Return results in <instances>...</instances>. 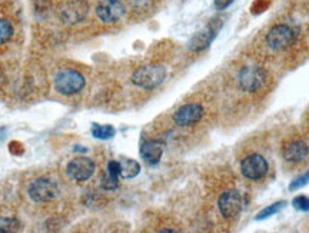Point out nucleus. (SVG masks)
Wrapping results in <instances>:
<instances>
[{
    "mask_svg": "<svg viewBox=\"0 0 309 233\" xmlns=\"http://www.w3.org/2000/svg\"><path fill=\"white\" fill-rule=\"evenodd\" d=\"M115 128L111 126V125H97V123H93L92 125V135H93L96 139H102L108 140L115 136Z\"/></svg>",
    "mask_w": 309,
    "mask_h": 233,
    "instance_id": "nucleus-19",
    "label": "nucleus"
},
{
    "mask_svg": "<svg viewBox=\"0 0 309 233\" xmlns=\"http://www.w3.org/2000/svg\"><path fill=\"white\" fill-rule=\"evenodd\" d=\"M87 0H62L57 5V18L65 26H76L89 16Z\"/></svg>",
    "mask_w": 309,
    "mask_h": 233,
    "instance_id": "nucleus-3",
    "label": "nucleus"
},
{
    "mask_svg": "<svg viewBox=\"0 0 309 233\" xmlns=\"http://www.w3.org/2000/svg\"><path fill=\"white\" fill-rule=\"evenodd\" d=\"M239 170L245 179H248L251 182H259L268 176L269 163H268V159L263 155L252 152V153L242 158L241 163H239Z\"/></svg>",
    "mask_w": 309,
    "mask_h": 233,
    "instance_id": "nucleus-5",
    "label": "nucleus"
},
{
    "mask_svg": "<svg viewBox=\"0 0 309 233\" xmlns=\"http://www.w3.org/2000/svg\"><path fill=\"white\" fill-rule=\"evenodd\" d=\"M205 116V109L200 103L192 102L182 104L176 112L173 113V122L179 128H190L195 126Z\"/></svg>",
    "mask_w": 309,
    "mask_h": 233,
    "instance_id": "nucleus-10",
    "label": "nucleus"
},
{
    "mask_svg": "<svg viewBox=\"0 0 309 233\" xmlns=\"http://www.w3.org/2000/svg\"><path fill=\"white\" fill-rule=\"evenodd\" d=\"M13 36H15V26L12 20L5 16H0V45L9 43Z\"/></svg>",
    "mask_w": 309,
    "mask_h": 233,
    "instance_id": "nucleus-18",
    "label": "nucleus"
},
{
    "mask_svg": "<svg viewBox=\"0 0 309 233\" xmlns=\"http://www.w3.org/2000/svg\"><path fill=\"white\" fill-rule=\"evenodd\" d=\"M119 177H121V163L116 160H111L108 163V173L103 177L100 186L105 190H115L119 185Z\"/></svg>",
    "mask_w": 309,
    "mask_h": 233,
    "instance_id": "nucleus-16",
    "label": "nucleus"
},
{
    "mask_svg": "<svg viewBox=\"0 0 309 233\" xmlns=\"http://www.w3.org/2000/svg\"><path fill=\"white\" fill-rule=\"evenodd\" d=\"M245 206L244 195L238 189H228L218 199V209L226 220H234L242 213Z\"/></svg>",
    "mask_w": 309,
    "mask_h": 233,
    "instance_id": "nucleus-7",
    "label": "nucleus"
},
{
    "mask_svg": "<svg viewBox=\"0 0 309 233\" xmlns=\"http://www.w3.org/2000/svg\"><path fill=\"white\" fill-rule=\"evenodd\" d=\"M271 82L269 72L259 65H245L238 69L235 75V84L238 90L244 94H258L263 93Z\"/></svg>",
    "mask_w": 309,
    "mask_h": 233,
    "instance_id": "nucleus-1",
    "label": "nucleus"
},
{
    "mask_svg": "<svg viewBox=\"0 0 309 233\" xmlns=\"http://www.w3.org/2000/svg\"><path fill=\"white\" fill-rule=\"evenodd\" d=\"M119 163H121V177L122 179H133L141 172V165L133 159H122Z\"/></svg>",
    "mask_w": 309,
    "mask_h": 233,
    "instance_id": "nucleus-17",
    "label": "nucleus"
},
{
    "mask_svg": "<svg viewBox=\"0 0 309 233\" xmlns=\"http://www.w3.org/2000/svg\"><path fill=\"white\" fill-rule=\"evenodd\" d=\"M35 16L40 20H45L52 13V3L50 0H33Z\"/></svg>",
    "mask_w": 309,
    "mask_h": 233,
    "instance_id": "nucleus-20",
    "label": "nucleus"
},
{
    "mask_svg": "<svg viewBox=\"0 0 309 233\" xmlns=\"http://www.w3.org/2000/svg\"><path fill=\"white\" fill-rule=\"evenodd\" d=\"M158 0H129L128 2V10L132 16L136 18H145L149 16L153 10L156 9Z\"/></svg>",
    "mask_w": 309,
    "mask_h": 233,
    "instance_id": "nucleus-15",
    "label": "nucleus"
},
{
    "mask_svg": "<svg viewBox=\"0 0 309 233\" xmlns=\"http://www.w3.org/2000/svg\"><path fill=\"white\" fill-rule=\"evenodd\" d=\"M3 82H5V75H3V72L0 70V86L3 84Z\"/></svg>",
    "mask_w": 309,
    "mask_h": 233,
    "instance_id": "nucleus-28",
    "label": "nucleus"
},
{
    "mask_svg": "<svg viewBox=\"0 0 309 233\" xmlns=\"http://www.w3.org/2000/svg\"><path fill=\"white\" fill-rule=\"evenodd\" d=\"M265 46L271 52H283L296 42V32L286 23L273 25L265 35Z\"/></svg>",
    "mask_w": 309,
    "mask_h": 233,
    "instance_id": "nucleus-2",
    "label": "nucleus"
},
{
    "mask_svg": "<svg viewBox=\"0 0 309 233\" xmlns=\"http://www.w3.org/2000/svg\"><path fill=\"white\" fill-rule=\"evenodd\" d=\"M128 8L125 6L122 0H100L96 5V18L105 25H113L123 19L126 15Z\"/></svg>",
    "mask_w": 309,
    "mask_h": 233,
    "instance_id": "nucleus-9",
    "label": "nucleus"
},
{
    "mask_svg": "<svg viewBox=\"0 0 309 233\" xmlns=\"http://www.w3.org/2000/svg\"><path fill=\"white\" fill-rule=\"evenodd\" d=\"M216 38V29L214 28H206L200 32H197L193 38L190 39L189 42V49L192 52H202L205 50L206 47H209V45L214 42V39Z\"/></svg>",
    "mask_w": 309,
    "mask_h": 233,
    "instance_id": "nucleus-14",
    "label": "nucleus"
},
{
    "mask_svg": "<svg viewBox=\"0 0 309 233\" xmlns=\"http://www.w3.org/2000/svg\"><path fill=\"white\" fill-rule=\"evenodd\" d=\"M292 205L295 209L302 210V212H308L309 210V197L308 196H296L292 200Z\"/></svg>",
    "mask_w": 309,
    "mask_h": 233,
    "instance_id": "nucleus-23",
    "label": "nucleus"
},
{
    "mask_svg": "<svg viewBox=\"0 0 309 233\" xmlns=\"http://www.w3.org/2000/svg\"><path fill=\"white\" fill-rule=\"evenodd\" d=\"M96 165L92 159L86 156H79V158L72 159L67 166H66V173L70 179L75 182H86L94 175Z\"/></svg>",
    "mask_w": 309,
    "mask_h": 233,
    "instance_id": "nucleus-12",
    "label": "nucleus"
},
{
    "mask_svg": "<svg viewBox=\"0 0 309 233\" xmlns=\"http://www.w3.org/2000/svg\"><path fill=\"white\" fill-rule=\"evenodd\" d=\"M28 195L36 203H46L56 199L59 195V186L52 179L39 177L29 185Z\"/></svg>",
    "mask_w": 309,
    "mask_h": 233,
    "instance_id": "nucleus-8",
    "label": "nucleus"
},
{
    "mask_svg": "<svg viewBox=\"0 0 309 233\" xmlns=\"http://www.w3.org/2000/svg\"><path fill=\"white\" fill-rule=\"evenodd\" d=\"M163 148H165V143L162 140H145L141 146L142 159L149 165H158L162 159V155H163Z\"/></svg>",
    "mask_w": 309,
    "mask_h": 233,
    "instance_id": "nucleus-13",
    "label": "nucleus"
},
{
    "mask_svg": "<svg viewBox=\"0 0 309 233\" xmlns=\"http://www.w3.org/2000/svg\"><path fill=\"white\" fill-rule=\"evenodd\" d=\"M308 182H309V170L305 173V175H302V176L298 177L296 180H293V182L290 183L289 189L290 190H296V189H299V187L305 186Z\"/></svg>",
    "mask_w": 309,
    "mask_h": 233,
    "instance_id": "nucleus-24",
    "label": "nucleus"
},
{
    "mask_svg": "<svg viewBox=\"0 0 309 233\" xmlns=\"http://www.w3.org/2000/svg\"><path fill=\"white\" fill-rule=\"evenodd\" d=\"M9 150L12 155H15V156H19V155H22L23 153V145L22 143H19V142H16V140H13V142H10L9 145Z\"/></svg>",
    "mask_w": 309,
    "mask_h": 233,
    "instance_id": "nucleus-25",
    "label": "nucleus"
},
{
    "mask_svg": "<svg viewBox=\"0 0 309 233\" xmlns=\"http://www.w3.org/2000/svg\"><path fill=\"white\" fill-rule=\"evenodd\" d=\"M285 205H286V202H276L273 205L265 207L263 210H261L259 213L256 214V220H262V219H266V217H269L272 214L278 213L279 210H282L285 207Z\"/></svg>",
    "mask_w": 309,
    "mask_h": 233,
    "instance_id": "nucleus-22",
    "label": "nucleus"
},
{
    "mask_svg": "<svg viewBox=\"0 0 309 233\" xmlns=\"http://www.w3.org/2000/svg\"><path fill=\"white\" fill-rule=\"evenodd\" d=\"M84 76L75 69H62L55 76V89L60 94L73 96L83 90Z\"/></svg>",
    "mask_w": 309,
    "mask_h": 233,
    "instance_id": "nucleus-6",
    "label": "nucleus"
},
{
    "mask_svg": "<svg viewBox=\"0 0 309 233\" xmlns=\"http://www.w3.org/2000/svg\"><path fill=\"white\" fill-rule=\"evenodd\" d=\"M20 230V222L15 217L0 219V232H18Z\"/></svg>",
    "mask_w": 309,
    "mask_h": 233,
    "instance_id": "nucleus-21",
    "label": "nucleus"
},
{
    "mask_svg": "<svg viewBox=\"0 0 309 233\" xmlns=\"http://www.w3.org/2000/svg\"><path fill=\"white\" fill-rule=\"evenodd\" d=\"M282 159L288 165H299L309 158V145L303 139H289L283 143Z\"/></svg>",
    "mask_w": 309,
    "mask_h": 233,
    "instance_id": "nucleus-11",
    "label": "nucleus"
},
{
    "mask_svg": "<svg viewBox=\"0 0 309 233\" xmlns=\"http://www.w3.org/2000/svg\"><path fill=\"white\" fill-rule=\"evenodd\" d=\"M166 79V69L160 65H143L132 75V83L145 90L159 87Z\"/></svg>",
    "mask_w": 309,
    "mask_h": 233,
    "instance_id": "nucleus-4",
    "label": "nucleus"
},
{
    "mask_svg": "<svg viewBox=\"0 0 309 233\" xmlns=\"http://www.w3.org/2000/svg\"><path fill=\"white\" fill-rule=\"evenodd\" d=\"M6 128H0V142L5 139V136H6Z\"/></svg>",
    "mask_w": 309,
    "mask_h": 233,
    "instance_id": "nucleus-27",
    "label": "nucleus"
},
{
    "mask_svg": "<svg viewBox=\"0 0 309 233\" xmlns=\"http://www.w3.org/2000/svg\"><path fill=\"white\" fill-rule=\"evenodd\" d=\"M215 2V6L218 10H225L228 6L232 5L234 0H214Z\"/></svg>",
    "mask_w": 309,
    "mask_h": 233,
    "instance_id": "nucleus-26",
    "label": "nucleus"
}]
</instances>
